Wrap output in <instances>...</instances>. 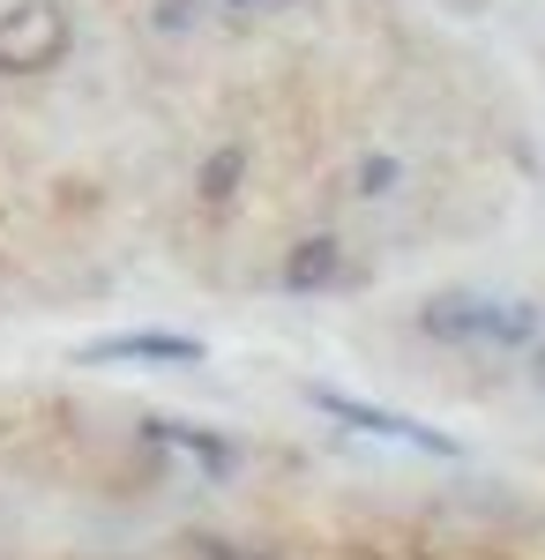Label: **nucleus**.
Returning a JSON list of instances; mask_svg holds the SVG:
<instances>
[{
    "mask_svg": "<svg viewBox=\"0 0 545 560\" xmlns=\"http://www.w3.org/2000/svg\"><path fill=\"white\" fill-rule=\"evenodd\" d=\"M419 329L441 337V345H538V306L531 300H486V292H441V300L419 306Z\"/></svg>",
    "mask_w": 545,
    "mask_h": 560,
    "instance_id": "nucleus-1",
    "label": "nucleus"
},
{
    "mask_svg": "<svg viewBox=\"0 0 545 560\" xmlns=\"http://www.w3.org/2000/svg\"><path fill=\"white\" fill-rule=\"evenodd\" d=\"M68 45H76V23L60 0H15L0 15V75H45L68 60Z\"/></svg>",
    "mask_w": 545,
    "mask_h": 560,
    "instance_id": "nucleus-2",
    "label": "nucleus"
},
{
    "mask_svg": "<svg viewBox=\"0 0 545 560\" xmlns=\"http://www.w3.org/2000/svg\"><path fill=\"white\" fill-rule=\"evenodd\" d=\"M314 404H322L329 419H344V427L374 433V441H404V448H426V456H463L456 433H433V427H419V419H404V411L359 404V396H344V388H314Z\"/></svg>",
    "mask_w": 545,
    "mask_h": 560,
    "instance_id": "nucleus-3",
    "label": "nucleus"
},
{
    "mask_svg": "<svg viewBox=\"0 0 545 560\" xmlns=\"http://www.w3.org/2000/svg\"><path fill=\"white\" fill-rule=\"evenodd\" d=\"M90 366L105 359H150V366H202V337H172V329H127V337H97L83 345Z\"/></svg>",
    "mask_w": 545,
    "mask_h": 560,
    "instance_id": "nucleus-4",
    "label": "nucleus"
},
{
    "mask_svg": "<svg viewBox=\"0 0 545 560\" xmlns=\"http://www.w3.org/2000/svg\"><path fill=\"white\" fill-rule=\"evenodd\" d=\"M142 441H150V448H172V456H195L210 478H224L232 464H240V448H232L224 433L187 427V419H142Z\"/></svg>",
    "mask_w": 545,
    "mask_h": 560,
    "instance_id": "nucleus-5",
    "label": "nucleus"
},
{
    "mask_svg": "<svg viewBox=\"0 0 545 560\" xmlns=\"http://www.w3.org/2000/svg\"><path fill=\"white\" fill-rule=\"evenodd\" d=\"M344 277V247H336L329 232H314V240H299L292 255H285V292H322Z\"/></svg>",
    "mask_w": 545,
    "mask_h": 560,
    "instance_id": "nucleus-6",
    "label": "nucleus"
},
{
    "mask_svg": "<svg viewBox=\"0 0 545 560\" xmlns=\"http://www.w3.org/2000/svg\"><path fill=\"white\" fill-rule=\"evenodd\" d=\"M240 179H247V150H240V142H224L210 165H202V202H210V210H224V202L240 195Z\"/></svg>",
    "mask_w": 545,
    "mask_h": 560,
    "instance_id": "nucleus-7",
    "label": "nucleus"
},
{
    "mask_svg": "<svg viewBox=\"0 0 545 560\" xmlns=\"http://www.w3.org/2000/svg\"><path fill=\"white\" fill-rule=\"evenodd\" d=\"M179 546H187V560H277V553H254V546H232V538H210V530H195Z\"/></svg>",
    "mask_w": 545,
    "mask_h": 560,
    "instance_id": "nucleus-8",
    "label": "nucleus"
},
{
    "mask_svg": "<svg viewBox=\"0 0 545 560\" xmlns=\"http://www.w3.org/2000/svg\"><path fill=\"white\" fill-rule=\"evenodd\" d=\"M396 179H404V165H396V158H389V150H374V158H367V165H359V195H389V187H396Z\"/></svg>",
    "mask_w": 545,
    "mask_h": 560,
    "instance_id": "nucleus-9",
    "label": "nucleus"
},
{
    "mask_svg": "<svg viewBox=\"0 0 545 560\" xmlns=\"http://www.w3.org/2000/svg\"><path fill=\"white\" fill-rule=\"evenodd\" d=\"M187 23H195V0H165L158 8V31H187Z\"/></svg>",
    "mask_w": 545,
    "mask_h": 560,
    "instance_id": "nucleus-10",
    "label": "nucleus"
},
{
    "mask_svg": "<svg viewBox=\"0 0 545 560\" xmlns=\"http://www.w3.org/2000/svg\"><path fill=\"white\" fill-rule=\"evenodd\" d=\"M224 8H240V15H277V8H299V0H224Z\"/></svg>",
    "mask_w": 545,
    "mask_h": 560,
    "instance_id": "nucleus-11",
    "label": "nucleus"
},
{
    "mask_svg": "<svg viewBox=\"0 0 545 560\" xmlns=\"http://www.w3.org/2000/svg\"><path fill=\"white\" fill-rule=\"evenodd\" d=\"M531 374H538V382H545V337H538V351H531Z\"/></svg>",
    "mask_w": 545,
    "mask_h": 560,
    "instance_id": "nucleus-12",
    "label": "nucleus"
}]
</instances>
